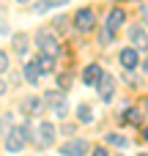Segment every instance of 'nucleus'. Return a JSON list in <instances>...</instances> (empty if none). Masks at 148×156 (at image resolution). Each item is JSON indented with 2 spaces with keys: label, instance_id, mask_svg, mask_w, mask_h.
<instances>
[{
  "label": "nucleus",
  "instance_id": "dca6fc26",
  "mask_svg": "<svg viewBox=\"0 0 148 156\" xmlns=\"http://www.w3.org/2000/svg\"><path fill=\"white\" fill-rule=\"evenodd\" d=\"M63 3H69V0H41V3H36L33 8H36V14H44V11H49V8H55V5H63Z\"/></svg>",
  "mask_w": 148,
  "mask_h": 156
},
{
  "label": "nucleus",
  "instance_id": "f3484780",
  "mask_svg": "<svg viewBox=\"0 0 148 156\" xmlns=\"http://www.w3.org/2000/svg\"><path fill=\"white\" fill-rule=\"evenodd\" d=\"M77 118H80L82 123H91V121H93V110H91L88 104H80V107H77Z\"/></svg>",
  "mask_w": 148,
  "mask_h": 156
},
{
  "label": "nucleus",
  "instance_id": "2eb2a0df",
  "mask_svg": "<svg viewBox=\"0 0 148 156\" xmlns=\"http://www.w3.org/2000/svg\"><path fill=\"white\" fill-rule=\"evenodd\" d=\"M104 143H110V145H115V148H129V140H126L124 134H113V132L104 134Z\"/></svg>",
  "mask_w": 148,
  "mask_h": 156
},
{
  "label": "nucleus",
  "instance_id": "423d86ee",
  "mask_svg": "<svg viewBox=\"0 0 148 156\" xmlns=\"http://www.w3.org/2000/svg\"><path fill=\"white\" fill-rule=\"evenodd\" d=\"M88 151H91V145H88L85 140H69V143H63V148H60L63 156H85Z\"/></svg>",
  "mask_w": 148,
  "mask_h": 156
},
{
  "label": "nucleus",
  "instance_id": "f8f14e48",
  "mask_svg": "<svg viewBox=\"0 0 148 156\" xmlns=\"http://www.w3.org/2000/svg\"><path fill=\"white\" fill-rule=\"evenodd\" d=\"M33 63H36V69H38L41 74H52V69H55V58H52V55H44V52H38Z\"/></svg>",
  "mask_w": 148,
  "mask_h": 156
},
{
  "label": "nucleus",
  "instance_id": "a878e982",
  "mask_svg": "<svg viewBox=\"0 0 148 156\" xmlns=\"http://www.w3.org/2000/svg\"><path fill=\"white\" fill-rule=\"evenodd\" d=\"M19 3H27V0H19Z\"/></svg>",
  "mask_w": 148,
  "mask_h": 156
},
{
  "label": "nucleus",
  "instance_id": "9d476101",
  "mask_svg": "<svg viewBox=\"0 0 148 156\" xmlns=\"http://www.w3.org/2000/svg\"><path fill=\"white\" fill-rule=\"evenodd\" d=\"M41 107H47V104H44V99H36V96H30V99H22V112H25L27 118L38 115V112H41Z\"/></svg>",
  "mask_w": 148,
  "mask_h": 156
},
{
  "label": "nucleus",
  "instance_id": "9b49d317",
  "mask_svg": "<svg viewBox=\"0 0 148 156\" xmlns=\"http://www.w3.org/2000/svg\"><path fill=\"white\" fill-rule=\"evenodd\" d=\"M124 22H126V11H124V8H113V11L107 14V22H104V27H110V30H118Z\"/></svg>",
  "mask_w": 148,
  "mask_h": 156
},
{
  "label": "nucleus",
  "instance_id": "0eeeda50",
  "mask_svg": "<svg viewBox=\"0 0 148 156\" xmlns=\"http://www.w3.org/2000/svg\"><path fill=\"white\" fill-rule=\"evenodd\" d=\"M118 60H121V66H124L126 71H135V69L140 66V58H137V49H135V47L121 49V52H118Z\"/></svg>",
  "mask_w": 148,
  "mask_h": 156
},
{
  "label": "nucleus",
  "instance_id": "a211bd4d",
  "mask_svg": "<svg viewBox=\"0 0 148 156\" xmlns=\"http://www.w3.org/2000/svg\"><path fill=\"white\" fill-rule=\"evenodd\" d=\"M121 118H124V123H140V110H135V107H126V112H124Z\"/></svg>",
  "mask_w": 148,
  "mask_h": 156
},
{
  "label": "nucleus",
  "instance_id": "412c9836",
  "mask_svg": "<svg viewBox=\"0 0 148 156\" xmlns=\"http://www.w3.org/2000/svg\"><path fill=\"white\" fill-rule=\"evenodd\" d=\"M140 14H143V22H146V25H148V3H146V5H143V8H140Z\"/></svg>",
  "mask_w": 148,
  "mask_h": 156
},
{
  "label": "nucleus",
  "instance_id": "ddd939ff",
  "mask_svg": "<svg viewBox=\"0 0 148 156\" xmlns=\"http://www.w3.org/2000/svg\"><path fill=\"white\" fill-rule=\"evenodd\" d=\"M99 96H102L104 101H110V99H113V77H107V74H104V77L99 80Z\"/></svg>",
  "mask_w": 148,
  "mask_h": 156
},
{
  "label": "nucleus",
  "instance_id": "20e7f679",
  "mask_svg": "<svg viewBox=\"0 0 148 156\" xmlns=\"http://www.w3.org/2000/svg\"><path fill=\"white\" fill-rule=\"evenodd\" d=\"M25 143H27V137H25L22 126H14V129L8 132V137H5V151H8V154H19V151L25 148Z\"/></svg>",
  "mask_w": 148,
  "mask_h": 156
},
{
  "label": "nucleus",
  "instance_id": "39448f33",
  "mask_svg": "<svg viewBox=\"0 0 148 156\" xmlns=\"http://www.w3.org/2000/svg\"><path fill=\"white\" fill-rule=\"evenodd\" d=\"M74 27H77L80 33H91V30H93V11H91V8H80V11L74 14Z\"/></svg>",
  "mask_w": 148,
  "mask_h": 156
},
{
  "label": "nucleus",
  "instance_id": "5701e85b",
  "mask_svg": "<svg viewBox=\"0 0 148 156\" xmlns=\"http://www.w3.org/2000/svg\"><path fill=\"white\" fill-rule=\"evenodd\" d=\"M143 107H146V110H148V96H146V99H143Z\"/></svg>",
  "mask_w": 148,
  "mask_h": 156
},
{
  "label": "nucleus",
  "instance_id": "aec40b11",
  "mask_svg": "<svg viewBox=\"0 0 148 156\" xmlns=\"http://www.w3.org/2000/svg\"><path fill=\"white\" fill-rule=\"evenodd\" d=\"M5 69H8V55L0 49V71H5Z\"/></svg>",
  "mask_w": 148,
  "mask_h": 156
},
{
  "label": "nucleus",
  "instance_id": "4468645a",
  "mask_svg": "<svg viewBox=\"0 0 148 156\" xmlns=\"http://www.w3.org/2000/svg\"><path fill=\"white\" fill-rule=\"evenodd\" d=\"M22 71H25V80H27V82H33V85L38 82V74H41V71L36 69V63H33V60H27V63L22 66Z\"/></svg>",
  "mask_w": 148,
  "mask_h": 156
},
{
  "label": "nucleus",
  "instance_id": "b1692460",
  "mask_svg": "<svg viewBox=\"0 0 148 156\" xmlns=\"http://www.w3.org/2000/svg\"><path fill=\"white\" fill-rule=\"evenodd\" d=\"M143 69H146V74H148V60H146V63H143Z\"/></svg>",
  "mask_w": 148,
  "mask_h": 156
},
{
  "label": "nucleus",
  "instance_id": "cd10ccee",
  "mask_svg": "<svg viewBox=\"0 0 148 156\" xmlns=\"http://www.w3.org/2000/svg\"><path fill=\"white\" fill-rule=\"evenodd\" d=\"M118 156H124V154H118Z\"/></svg>",
  "mask_w": 148,
  "mask_h": 156
},
{
  "label": "nucleus",
  "instance_id": "4be33fe9",
  "mask_svg": "<svg viewBox=\"0 0 148 156\" xmlns=\"http://www.w3.org/2000/svg\"><path fill=\"white\" fill-rule=\"evenodd\" d=\"M93 156H110V154H107L104 148H96V151H93Z\"/></svg>",
  "mask_w": 148,
  "mask_h": 156
},
{
  "label": "nucleus",
  "instance_id": "7ed1b4c3",
  "mask_svg": "<svg viewBox=\"0 0 148 156\" xmlns=\"http://www.w3.org/2000/svg\"><path fill=\"white\" fill-rule=\"evenodd\" d=\"M52 143H55V126L49 121H41L36 126V145L38 148H49Z\"/></svg>",
  "mask_w": 148,
  "mask_h": 156
},
{
  "label": "nucleus",
  "instance_id": "f03ea898",
  "mask_svg": "<svg viewBox=\"0 0 148 156\" xmlns=\"http://www.w3.org/2000/svg\"><path fill=\"white\" fill-rule=\"evenodd\" d=\"M36 44H38V49H41L44 55H52V58H58V55H60L58 38H55L49 30H38V33H36Z\"/></svg>",
  "mask_w": 148,
  "mask_h": 156
},
{
  "label": "nucleus",
  "instance_id": "393cba45",
  "mask_svg": "<svg viewBox=\"0 0 148 156\" xmlns=\"http://www.w3.org/2000/svg\"><path fill=\"white\" fill-rule=\"evenodd\" d=\"M143 137H146V140H148V129H146V132H143Z\"/></svg>",
  "mask_w": 148,
  "mask_h": 156
},
{
  "label": "nucleus",
  "instance_id": "6ab92c4d",
  "mask_svg": "<svg viewBox=\"0 0 148 156\" xmlns=\"http://www.w3.org/2000/svg\"><path fill=\"white\" fill-rule=\"evenodd\" d=\"M14 49L25 58V55H27V38H25V36H14Z\"/></svg>",
  "mask_w": 148,
  "mask_h": 156
},
{
  "label": "nucleus",
  "instance_id": "f257e3e1",
  "mask_svg": "<svg viewBox=\"0 0 148 156\" xmlns=\"http://www.w3.org/2000/svg\"><path fill=\"white\" fill-rule=\"evenodd\" d=\"M44 104H47L58 118H66V112H69V101H66V93H63V90H47V93H44Z\"/></svg>",
  "mask_w": 148,
  "mask_h": 156
},
{
  "label": "nucleus",
  "instance_id": "6e6552de",
  "mask_svg": "<svg viewBox=\"0 0 148 156\" xmlns=\"http://www.w3.org/2000/svg\"><path fill=\"white\" fill-rule=\"evenodd\" d=\"M102 77H104V71H102L99 63H91V66H85V71H82V82H85L88 88H96Z\"/></svg>",
  "mask_w": 148,
  "mask_h": 156
},
{
  "label": "nucleus",
  "instance_id": "bb28decb",
  "mask_svg": "<svg viewBox=\"0 0 148 156\" xmlns=\"http://www.w3.org/2000/svg\"><path fill=\"white\" fill-rule=\"evenodd\" d=\"M140 156H148V154H140Z\"/></svg>",
  "mask_w": 148,
  "mask_h": 156
},
{
  "label": "nucleus",
  "instance_id": "1a4fd4ad",
  "mask_svg": "<svg viewBox=\"0 0 148 156\" xmlns=\"http://www.w3.org/2000/svg\"><path fill=\"white\" fill-rule=\"evenodd\" d=\"M129 41L135 44V49H148V33L140 25H132L129 27Z\"/></svg>",
  "mask_w": 148,
  "mask_h": 156
}]
</instances>
